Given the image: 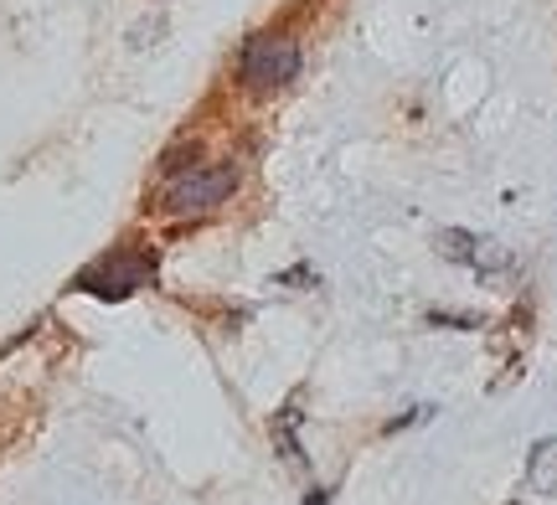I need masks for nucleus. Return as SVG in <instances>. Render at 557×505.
I'll list each match as a JSON object with an SVG mask.
<instances>
[{
	"label": "nucleus",
	"instance_id": "nucleus-6",
	"mask_svg": "<svg viewBox=\"0 0 557 505\" xmlns=\"http://www.w3.org/2000/svg\"><path fill=\"white\" fill-rule=\"evenodd\" d=\"M305 505H331V495H325V490H310V495H305Z\"/></svg>",
	"mask_w": 557,
	"mask_h": 505
},
{
	"label": "nucleus",
	"instance_id": "nucleus-1",
	"mask_svg": "<svg viewBox=\"0 0 557 505\" xmlns=\"http://www.w3.org/2000/svg\"><path fill=\"white\" fill-rule=\"evenodd\" d=\"M238 191V165L218 161V165H191V171H176L165 191H160V212L165 217H197V212H212L227 197Z\"/></svg>",
	"mask_w": 557,
	"mask_h": 505
},
{
	"label": "nucleus",
	"instance_id": "nucleus-2",
	"mask_svg": "<svg viewBox=\"0 0 557 505\" xmlns=\"http://www.w3.org/2000/svg\"><path fill=\"white\" fill-rule=\"evenodd\" d=\"M156 274V258L150 253H135V248H114L109 258H99L94 268L78 274L83 294H99V300H129L139 283Z\"/></svg>",
	"mask_w": 557,
	"mask_h": 505
},
{
	"label": "nucleus",
	"instance_id": "nucleus-3",
	"mask_svg": "<svg viewBox=\"0 0 557 505\" xmlns=\"http://www.w3.org/2000/svg\"><path fill=\"white\" fill-rule=\"evenodd\" d=\"M299 73V47L289 37H253L243 47V62H238V78L248 88H284V83H295Z\"/></svg>",
	"mask_w": 557,
	"mask_h": 505
},
{
	"label": "nucleus",
	"instance_id": "nucleus-5",
	"mask_svg": "<svg viewBox=\"0 0 557 505\" xmlns=\"http://www.w3.org/2000/svg\"><path fill=\"white\" fill-rule=\"evenodd\" d=\"M527 480H532L537 495H553L557 501V439H542V444L532 449V459H527Z\"/></svg>",
	"mask_w": 557,
	"mask_h": 505
},
{
	"label": "nucleus",
	"instance_id": "nucleus-4",
	"mask_svg": "<svg viewBox=\"0 0 557 505\" xmlns=\"http://www.w3.org/2000/svg\"><path fill=\"white\" fill-rule=\"evenodd\" d=\"M434 248L444 253L449 263H465V268H475V274H506L511 268V253L491 238H475V232H465V227H444L434 238Z\"/></svg>",
	"mask_w": 557,
	"mask_h": 505
}]
</instances>
